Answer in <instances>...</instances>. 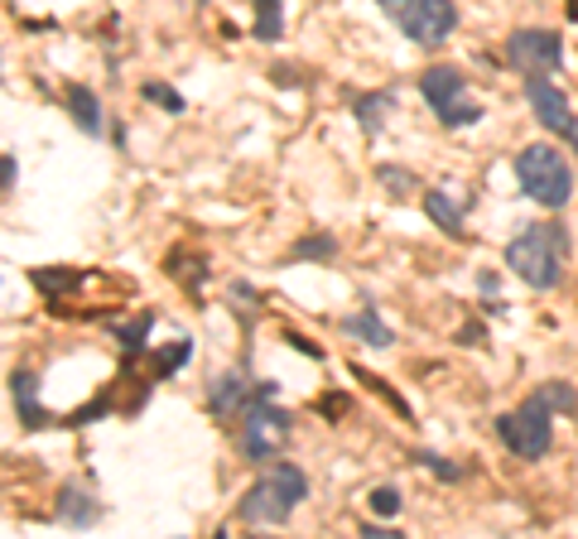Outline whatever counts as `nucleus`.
<instances>
[{"label": "nucleus", "instance_id": "obj_2", "mask_svg": "<svg viewBox=\"0 0 578 539\" xmlns=\"http://www.w3.org/2000/svg\"><path fill=\"white\" fill-rule=\"evenodd\" d=\"M309 497V477L299 467H289V463H275V467H265L261 477L251 481V491H247V501H241V521H251V525H285L289 515L299 511V501Z\"/></svg>", "mask_w": 578, "mask_h": 539}, {"label": "nucleus", "instance_id": "obj_5", "mask_svg": "<svg viewBox=\"0 0 578 539\" xmlns=\"http://www.w3.org/2000/svg\"><path fill=\"white\" fill-rule=\"evenodd\" d=\"M419 92H425V101L443 126H477V121H482V106L468 97V77H463L458 67H429V73L419 77Z\"/></svg>", "mask_w": 578, "mask_h": 539}, {"label": "nucleus", "instance_id": "obj_24", "mask_svg": "<svg viewBox=\"0 0 578 539\" xmlns=\"http://www.w3.org/2000/svg\"><path fill=\"white\" fill-rule=\"evenodd\" d=\"M376 178H381V184H391V193H410V188H415V178L400 174V168H391V164L376 168Z\"/></svg>", "mask_w": 578, "mask_h": 539}, {"label": "nucleus", "instance_id": "obj_19", "mask_svg": "<svg viewBox=\"0 0 578 539\" xmlns=\"http://www.w3.org/2000/svg\"><path fill=\"white\" fill-rule=\"evenodd\" d=\"M332 255H338L332 236H304V241L294 246V261H332Z\"/></svg>", "mask_w": 578, "mask_h": 539}, {"label": "nucleus", "instance_id": "obj_11", "mask_svg": "<svg viewBox=\"0 0 578 539\" xmlns=\"http://www.w3.org/2000/svg\"><path fill=\"white\" fill-rule=\"evenodd\" d=\"M68 111H73V121H77V126H83L87 135H102V101H97L92 87L73 83V87H68Z\"/></svg>", "mask_w": 578, "mask_h": 539}, {"label": "nucleus", "instance_id": "obj_20", "mask_svg": "<svg viewBox=\"0 0 578 539\" xmlns=\"http://www.w3.org/2000/svg\"><path fill=\"white\" fill-rule=\"evenodd\" d=\"M372 511L391 521V515L400 511V491H395V487H376V491H372Z\"/></svg>", "mask_w": 578, "mask_h": 539}, {"label": "nucleus", "instance_id": "obj_15", "mask_svg": "<svg viewBox=\"0 0 578 539\" xmlns=\"http://www.w3.org/2000/svg\"><path fill=\"white\" fill-rule=\"evenodd\" d=\"M10 390H15V404H20V414H25V424H29V429H43V424H49V414L39 410L35 376H29V371H15V380H10Z\"/></svg>", "mask_w": 578, "mask_h": 539}, {"label": "nucleus", "instance_id": "obj_18", "mask_svg": "<svg viewBox=\"0 0 578 539\" xmlns=\"http://www.w3.org/2000/svg\"><path fill=\"white\" fill-rule=\"evenodd\" d=\"M395 106V97L391 92H376V97H362L357 101V121L366 130H381V121H386V111Z\"/></svg>", "mask_w": 578, "mask_h": 539}, {"label": "nucleus", "instance_id": "obj_17", "mask_svg": "<svg viewBox=\"0 0 578 539\" xmlns=\"http://www.w3.org/2000/svg\"><path fill=\"white\" fill-rule=\"evenodd\" d=\"M536 400H540L550 414H578V390L569 386V380H550V386H540Z\"/></svg>", "mask_w": 578, "mask_h": 539}, {"label": "nucleus", "instance_id": "obj_12", "mask_svg": "<svg viewBox=\"0 0 578 539\" xmlns=\"http://www.w3.org/2000/svg\"><path fill=\"white\" fill-rule=\"evenodd\" d=\"M425 212L434 222H439L449 236H463V198H453L449 188H434V193L425 198Z\"/></svg>", "mask_w": 578, "mask_h": 539}, {"label": "nucleus", "instance_id": "obj_21", "mask_svg": "<svg viewBox=\"0 0 578 539\" xmlns=\"http://www.w3.org/2000/svg\"><path fill=\"white\" fill-rule=\"evenodd\" d=\"M415 463H419V467H429V472H439V477H443V481H458V477H463V467H453V463H443V457H439V453H415Z\"/></svg>", "mask_w": 578, "mask_h": 539}, {"label": "nucleus", "instance_id": "obj_16", "mask_svg": "<svg viewBox=\"0 0 578 539\" xmlns=\"http://www.w3.org/2000/svg\"><path fill=\"white\" fill-rule=\"evenodd\" d=\"M280 5H285V0H255V25H251V34H255L261 43H275V39H280V29H285Z\"/></svg>", "mask_w": 578, "mask_h": 539}, {"label": "nucleus", "instance_id": "obj_4", "mask_svg": "<svg viewBox=\"0 0 578 539\" xmlns=\"http://www.w3.org/2000/svg\"><path fill=\"white\" fill-rule=\"evenodd\" d=\"M400 29L425 49H439L453 29H458V5L453 0H376Z\"/></svg>", "mask_w": 578, "mask_h": 539}, {"label": "nucleus", "instance_id": "obj_9", "mask_svg": "<svg viewBox=\"0 0 578 539\" xmlns=\"http://www.w3.org/2000/svg\"><path fill=\"white\" fill-rule=\"evenodd\" d=\"M526 101H530V111H536V121L544 130L569 135L574 111H569V97H564L560 83H550V77H526Z\"/></svg>", "mask_w": 578, "mask_h": 539}, {"label": "nucleus", "instance_id": "obj_25", "mask_svg": "<svg viewBox=\"0 0 578 539\" xmlns=\"http://www.w3.org/2000/svg\"><path fill=\"white\" fill-rule=\"evenodd\" d=\"M144 333H150V318H140L136 328H126V333H121V342H126V347H144Z\"/></svg>", "mask_w": 578, "mask_h": 539}, {"label": "nucleus", "instance_id": "obj_10", "mask_svg": "<svg viewBox=\"0 0 578 539\" xmlns=\"http://www.w3.org/2000/svg\"><path fill=\"white\" fill-rule=\"evenodd\" d=\"M208 400H213V414H237V410H247V404H251V376H247V371H227L222 380H213Z\"/></svg>", "mask_w": 578, "mask_h": 539}, {"label": "nucleus", "instance_id": "obj_14", "mask_svg": "<svg viewBox=\"0 0 578 539\" xmlns=\"http://www.w3.org/2000/svg\"><path fill=\"white\" fill-rule=\"evenodd\" d=\"M59 521H63V525H92V521H97V497H87L83 487H63V497H59Z\"/></svg>", "mask_w": 578, "mask_h": 539}, {"label": "nucleus", "instance_id": "obj_26", "mask_svg": "<svg viewBox=\"0 0 578 539\" xmlns=\"http://www.w3.org/2000/svg\"><path fill=\"white\" fill-rule=\"evenodd\" d=\"M10 178H15V160H0V193L10 188Z\"/></svg>", "mask_w": 578, "mask_h": 539}, {"label": "nucleus", "instance_id": "obj_27", "mask_svg": "<svg viewBox=\"0 0 578 539\" xmlns=\"http://www.w3.org/2000/svg\"><path fill=\"white\" fill-rule=\"evenodd\" d=\"M564 140H569L574 150H578V116H574V126H569V135H564Z\"/></svg>", "mask_w": 578, "mask_h": 539}, {"label": "nucleus", "instance_id": "obj_13", "mask_svg": "<svg viewBox=\"0 0 578 539\" xmlns=\"http://www.w3.org/2000/svg\"><path fill=\"white\" fill-rule=\"evenodd\" d=\"M342 328H348L352 337H362V342H372V347H391V342H395V333L386 328V323H381V313H376L372 303H366L362 313H352V318L342 323Z\"/></svg>", "mask_w": 578, "mask_h": 539}, {"label": "nucleus", "instance_id": "obj_1", "mask_svg": "<svg viewBox=\"0 0 578 539\" xmlns=\"http://www.w3.org/2000/svg\"><path fill=\"white\" fill-rule=\"evenodd\" d=\"M564 261H569V231H564V222H530V227L506 246L511 275H520L530 289L560 285Z\"/></svg>", "mask_w": 578, "mask_h": 539}, {"label": "nucleus", "instance_id": "obj_3", "mask_svg": "<svg viewBox=\"0 0 578 539\" xmlns=\"http://www.w3.org/2000/svg\"><path fill=\"white\" fill-rule=\"evenodd\" d=\"M516 184L520 193L540 208H564L574 198V168L569 160L560 154V145H526L516 154Z\"/></svg>", "mask_w": 578, "mask_h": 539}, {"label": "nucleus", "instance_id": "obj_23", "mask_svg": "<svg viewBox=\"0 0 578 539\" xmlns=\"http://www.w3.org/2000/svg\"><path fill=\"white\" fill-rule=\"evenodd\" d=\"M144 101H160V106H169V111H184V97L169 92V87H160V83H144Z\"/></svg>", "mask_w": 578, "mask_h": 539}, {"label": "nucleus", "instance_id": "obj_8", "mask_svg": "<svg viewBox=\"0 0 578 539\" xmlns=\"http://www.w3.org/2000/svg\"><path fill=\"white\" fill-rule=\"evenodd\" d=\"M506 59L526 77H550L564 63V39L554 29H516L506 43Z\"/></svg>", "mask_w": 578, "mask_h": 539}, {"label": "nucleus", "instance_id": "obj_7", "mask_svg": "<svg viewBox=\"0 0 578 539\" xmlns=\"http://www.w3.org/2000/svg\"><path fill=\"white\" fill-rule=\"evenodd\" d=\"M247 429H241V443H247L251 457H275L285 453L289 443V414L275 404V386H261L255 390V400L247 404Z\"/></svg>", "mask_w": 578, "mask_h": 539}, {"label": "nucleus", "instance_id": "obj_22", "mask_svg": "<svg viewBox=\"0 0 578 539\" xmlns=\"http://www.w3.org/2000/svg\"><path fill=\"white\" fill-rule=\"evenodd\" d=\"M188 352H193V347H188L184 337H179L174 347H164V352H160V376H164V371H179V366L188 362Z\"/></svg>", "mask_w": 578, "mask_h": 539}, {"label": "nucleus", "instance_id": "obj_6", "mask_svg": "<svg viewBox=\"0 0 578 539\" xmlns=\"http://www.w3.org/2000/svg\"><path fill=\"white\" fill-rule=\"evenodd\" d=\"M497 434H502V443H506L516 457H526V463L544 457V453H550V443H554L550 410H544L536 396L520 404V410H506L502 419H497Z\"/></svg>", "mask_w": 578, "mask_h": 539}]
</instances>
